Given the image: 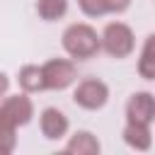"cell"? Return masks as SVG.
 <instances>
[{"mask_svg":"<svg viewBox=\"0 0 155 155\" xmlns=\"http://www.w3.org/2000/svg\"><path fill=\"white\" fill-rule=\"evenodd\" d=\"M41 75H44V85L51 90H65L78 78L75 65L70 61H63V58H53L46 65H41Z\"/></svg>","mask_w":155,"mask_h":155,"instance_id":"3","label":"cell"},{"mask_svg":"<svg viewBox=\"0 0 155 155\" xmlns=\"http://www.w3.org/2000/svg\"><path fill=\"white\" fill-rule=\"evenodd\" d=\"M107 97H109L107 85H104L102 80H94V78L80 82V85L75 87V94H73L75 104H80L82 109H99V107L107 102Z\"/></svg>","mask_w":155,"mask_h":155,"instance_id":"4","label":"cell"},{"mask_svg":"<svg viewBox=\"0 0 155 155\" xmlns=\"http://www.w3.org/2000/svg\"><path fill=\"white\" fill-rule=\"evenodd\" d=\"M36 10H39V15H41L44 19H58V17L65 15L68 2H65V0H39Z\"/></svg>","mask_w":155,"mask_h":155,"instance_id":"13","label":"cell"},{"mask_svg":"<svg viewBox=\"0 0 155 155\" xmlns=\"http://www.w3.org/2000/svg\"><path fill=\"white\" fill-rule=\"evenodd\" d=\"M99 46H104V51L114 58H126L133 51V31L121 22H111L102 34Z\"/></svg>","mask_w":155,"mask_h":155,"instance_id":"2","label":"cell"},{"mask_svg":"<svg viewBox=\"0 0 155 155\" xmlns=\"http://www.w3.org/2000/svg\"><path fill=\"white\" fill-rule=\"evenodd\" d=\"M15 124L5 116V111L0 109V155L12 153L15 150Z\"/></svg>","mask_w":155,"mask_h":155,"instance_id":"12","label":"cell"},{"mask_svg":"<svg viewBox=\"0 0 155 155\" xmlns=\"http://www.w3.org/2000/svg\"><path fill=\"white\" fill-rule=\"evenodd\" d=\"M138 70H140V75H143L145 80H153V75H155V36H148V39H145Z\"/></svg>","mask_w":155,"mask_h":155,"instance_id":"11","label":"cell"},{"mask_svg":"<svg viewBox=\"0 0 155 155\" xmlns=\"http://www.w3.org/2000/svg\"><path fill=\"white\" fill-rule=\"evenodd\" d=\"M19 85H22L24 92H41V90H46L41 68L39 65H24L19 70Z\"/></svg>","mask_w":155,"mask_h":155,"instance_id":"10","label":"cell"},{"mask_svg":"<svg viewBox=\"0 0 155 155\" xmlns=\"http://www.w3.org/2000/svg\"><path fill=\"white\" fill-rule=\"evenodd\" d=\"M124 140L136 148V150H148L150 148V128L145 124H133L128 121L126 128H124Z\"/></svg>","mask_w":155,"mask_h":155,"instance_id":"8","label":"cell"},{"mask_svg":"<svg viewBox=\"0 0 155 155\" xmlns=\"http://www.w3.org/2000/svg\"><path fill=\"white\" fill-rule=\"evenodd\" d=\"M65 153H73V155H94V153H99V143H97V138L92 133L78 131L70 138V143L65 145Z\"/></svg>","mask_w":155,"mask_h":155,"instance_id":"9","label":"cell"},{"mask_svg":"<svg viewBox=\"0 0 155 155\" xmlns=\"http://www.w3.org/2000/svg\"><path fill=\"white\" fill-rule=\"evenodd\" d=\"M7 85H10V80H7V75L5 73H0V97L7 92Z\"/></svg>","mask_w":155,"mask_h":155,"instance_id":"16","label":"cell"},{"mask_svg":"<svg viewBox=\"0 0 155 155\" xmlns=\"http://www.w3.org/2000/svg\"><path fill=\"white\" fill-rule=\"evenodd\" d=\"M80 7H82V12L90 15V17H102L104 12H109L104 0H80Z\"/></svg>","mask_w":155,"mask_h":155,"instance_id":"14","label":"cell"},{"mask_svg":"<svg viewBox=\"0 0 155 155\" xmlns=\"http://www.w3.org/2000/svg\"><path fill=\"white\" fill-rule=\"evenodd\" d=\"M65 131H68L65 114L53 109V107L44 109V114H41V133L46 138H61V136H65Z\"/></svg>","mask_w":155,"mask_h":155,"instance_id":"7","label":"cell"},{"mask_svg":"<svg viewBox=\"0 0 155 155\" xmlns=\"http://www.w3.org/2000/svg\"><path fill=\"white\" fill-rule=\"evenodd\" d=\"M63 48L73 58H90L99 51V36L87 24H70L63 34Z\"/></svg>","mask_w":155,"mask_h":155,"instance_id":"1","label":"cell"},{"mask_svg":"<svg viewBox=\"0 0 155 155\" xmlns=\"http://www.w3.org/2000/svg\"><path fill=\"white\" fill-rule=\"evenodd\" d=\"M104 2H107V10L109 12H124L131 5V0H104Z\"/></svg>","mask_w":155,"mask_h":155,"instance_id":"15","label":"cell"},{"mask_svg":"<svg viewBox=\"0 0 155 155\" xmlns=\"http://www.w3.org/2000/svg\"><path fill=\"white\" fill-rule=\"evenodd\" d=\"M0 109L5 111V116H7L15 126L27 124V121L31 119V114H34L31 99H29L27 94H15V97H7V99H5V104H2Z\"/></svg>","mask_w":155,"mask_h":155,"instance_id":"6","label":"cell"},{"mask_svg":"<svg viewBox=\"0 0 155 155\" xmlns=\"http://www.w3.org/2000/svg\"><path fill=\"white\" fill-rule=\"evenodd\" d=\"M153 114H155V102H153V94H150V92H138V94H133V97L128 99V104H126V116H128V121H133V124H145V126H150Z\"/></svg>","mask_w":155,"mask_h":155,"instance_id":"5","label":"cell"}]
</instances>
